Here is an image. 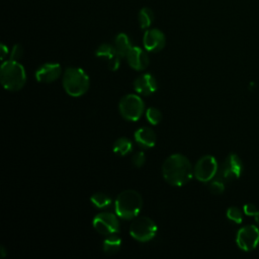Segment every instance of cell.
<instances>
[{"mask_svg":"<svg viewBox=\"0 0 259 259\" xmlns=\"http://www.w3.org/2000/svg\"><path fill=\"white\" fill-rule=\"evenodd\" d=\"M164 179L173 186L186 184L193 175V169L189 160L181 155L174 154L168 157L162 165Z\"/></svg>","mask_w":259,"mask_h":259,"instance_id":"cell-1","label":"cell"},{"mask_svg":"<svg viewBox=\"0 0 259 259\" xmlns=\"http://www.w3.org/2000/svg\"><path fill=\"white\" fill-rule=\"evenodd\" d=\"M0 80L6 90L18 91L26 82V73L18 61L9 60L1 65Z\"/></svg>","mask_w":259,"mask_h":259,"instance_id":"cell-2","label":"cell"},{"mask_svg":"<svg viewBox=\"0 0 259 259\" xmlns=\"http://www.w3.org/2000/svg\"><path fill=\"white\" fill-rule=\"evenodd\" d=\"M142 206L143 199L141 195L132 189L119 193L114 202L115 213L123 220H133L137 218Z\"/></svg>","mask_w":259,"mask_h":259,"instance_id":"cell-3","label":"cell"},{"mask_svg":"<svg viewBox=\"0 0 259 259\" xmlns=\"http://www.w3.org/2000/svg\"><path fill=\"white\" fill-rule=\"evenodd\" d=\"M62 83L65 91L73 97H79L85 94L90 84L89 77L85 71L74 67L66 69Z\"/></svg>","mask_w":259,"mask_h":259,"instance_id":"cell-4","label":"cell"},{"mask_svg":"<svg viewBox=\"0 0 259 259\" xmlns=\"http://www.w3.org/2000/svg\"><path fill=\"white\" fill-rule=\"evenodd\" d=\"M120 115L130 121L140 119L145 110L143 99L137 94H127L123 96L118 104Z\"/></svg>","mask_w":259,"mask_h":259,"instance_id":"cell-5","label":"cell"},{"mask_svg":"<svg viewBox=\"0 0 259 259\" xmlns=\"http://www.w3.org/2000/svg\"><path fill=\"white\" fill-rule=\"evenodd\" d=\"M157 233L156 223L147 217H140L133 221L130 227L131 236L140 242L151 241Z\"/></svg>","mask_w":259,"mask_h":259,"instance_id":"cell-6","label":"cell"},{"mask_svg":"<svg viewBox=\"0 0 259 259\" xmlns=\"http://www.w3.org/2000/svg\"><path fill=\"white\" fill-rule=\"evenodd\" d=\"M218 171L219 168L215 158L210 155H206L196 162L193 169V174L197 180L207 182L217 175Z\"/></svg>","mask_w":259,"mask_h":259,"instance_id":"cell-7","label":"cell"},{"mask_svg":"<svg viewBox=\"0 0 259 259\" xmlns=\"http://www.w3.org/2000/svg\"><path fill=\"white\" fill-rule=\"evenodd\" d=\"M94 229L101 235H114L119 232V222L111 212H100L93 219Z\"/></svg>","mask_w":259,"mask_h":259,"instance_id":"cell-8","label":"cell"},{"mask_svg":"<svg viewBox=\"0 0 259 259\" xmlns=\"http://www.w3.org/2000/svg\"><path fill=\"white\" fill-rule=\"evenodd\" d=\"M238 247L246 252L254 250L259 244V230L255 226H245L241 228L236 237Z\"/></svg>","mask_w":259,"mask_h":259,"instance_id":"cell-9","label":"cell"},{"mask_svg":"<svg viewBox=\"0 0 259 259\" xmlns=\"http://www.w3.org/2000/svg\"><path fill=\"white\" fill-rule=\"evenodd\" d=\"M242 171L243 164L241 159L236 154H230L219 171V179L223 182H230L233 179L239 178Z\"/></svg>","mask_w":259,"mask_h":259,"instance_id":"cell-10","label":"cell"},{"mask_svg":"<svg viewBox=\"0 0 259 259\" xmlns=\"http://www.w3.org/2000/svg\"><path fill=\"white\" fill-rule=\"evenodd\" d=\"M143 44L146 51L151 53H157L165 47L166 38L161 30L157 28H152L145 32L143 37Z\"/></svg>","mask_w":259,"mask_h":259,"instance_id":"cell-11","label":"cell"},{"mask_svg":"<svg viewBox=\"0 0 259 259\" xmlns=\"http://www.w3.org/2000/svg\"><path fill=\"white\" fill-rule=\"evenodd\" d=\"M95 55L96 57L107 61V66L109 70L116 71L119 68L121 57L118 55L114 46H111L109 44H102L97 48Z\"/></svg>","mask_w":259,"mask_h":259,"instance_id":"cell-12","label":"cell"},{"mask_svg":"<svg viewBox=\"0 0 259 259\" xmlns=\"http://www.w3.org/2000/svg\"><path fill=\"white\" fill-rule=\"evenodd\" d=\"M62 74V68L57 63H47L40 66L35 72V78L38 82L51 83L58 79Z\"/></svg>","mask_w":259,"mask_h":259,"instance_id":"cell-13","label":"cell"},{"mask_svg":"<svg viewBox=\"0 0 259 259\" xmlns=\"http://www.w3.org/2000/svg\"><path fill=\"white\" fill-rule=\"evenodd\" d=\"M135 90L144 96L151 95L156 92L158 85L155 77L151 74H143L139 76L134 82Z\"/></svg>","mask_w":259,"mask_h":259,"instance_id":"cell-14","label":"cell"},{"mask_svg":"<svg viewBox=\"0 0 259 259\" xmlns=\"http://www.w3.org/2000/svg\"><path fill=\"white\" fill-rule=\"evenodd\" d=\"M126 60L128 65L137 71L145 70L150 63L147 53L138 47L132 48V50L128 52L126 56Z\"/></svg>","mask_w":259,"mask_h":259,"instance_id":"cell-15","label":"cell"},{"mask_svg":"<svg viewBox=\"0 0 259 259\" xmlns=\"http://www.w3.org/2000/svg\"><path fill=\"white\" fill-rule=\"evenodd\" d=\"M156 134L150 127H141L135 133V141L142 148H153L156 145Z\"/></svg>","mask_w":259,"mask_h":259,"instance_id":"cell-16","label":"cell"},{"mask_svg":"<svg viewBox=\"0 0 259 259\" xmlns=\"http://www.w3.org/2000/svg\"><path fill=\"white\" fill-rule=\"evenodd\" d=\"M114 47L121 58H126L128 52L133 48L131 40L125 33H118L116 35L114 40Z\"/></svg>","mask_w":259,"mask_h":259,"instance_id":"cell-17","label":"cell"},{"mask_svg":"<svg viewBox=\"0 0 259 259\" xmlns=\"http://www.w3.org/2000/svg\"><path fill=\"white\" fill-rule=\"evenodd\" d=\"M120 247H121V239L118 236H116V234L107 236L102 244V249L104 253L108 255H113L117 253L120 250Z\"/></svg>","mask_w":259,"mask_h":259,"instance_id":"cell-18","label":"cell"},{"mask_svg":"<svg viewBox=\"0 0 259 259\" xmlns=\"http://www.w3.org/2000/svg\"><path fill=\"white\" fill-rule=\"evenodd\" d=\"M112 149H113L114 153H116L120 156H125L132 152L133 144L126 138H119L114 142Z\"/></svg>","mask_w":259,"mask_h":259,"instance_id":"cell-19","label":"cell"},{"mask_svg":"<svg viewBox=\"0 0 259 259\" xmlns=\"http://www.w3.org/2000/svg\"><path fill=\"white\" fill-rule=\"evenodd\" d=\"M153 20H154V13L150 8L144 7L140 10V12H139V23H140L141 28H143V29L148 28L149 26H151Z\"/></svg>","mask_w":259,"mask_h":259,"instance_id":"cell-20","label":"cell"},{"mask_svg":"<svg viewBox=\"0 0 259 259\" xmlns=\"http://www.w3.org/2000/svg\"><path fill=\"white\" fill-rule=\"evenodd\" d=\"M91 202L97 207V208H104L107 207L111 204V198L109 195L103 193V192H97L94 193L91 198H90Z\"/></svg>","mask_w":259,"mask_h":259,"instance_id":"cell-21","label":"cell"},{"mask_svg":"<svg viewBox=\"0 0 259 259\" xmlns=\"http://www.w3.org/2000/svg\"><path fill=\"white\" fill-rule=\"evenodd\" d=\"M146 117L151 124L156 125L162 120V113L156 107H149L146 111Z\"/></svg>","mask_w":259,"mask_h":259,"instance_id":"cell-22","label":"cell"},{"mask_svg":"<svg viewBox=\"0 0 259 259\" xmlns=\"http://www.w3.org/2000/svg\"><path fill=\"white\" fill-rule=\"evenodd\" d=\"M227 218L230 221H232V222H234L236 224H240L243 221L242 211L238 207H236V206H231V207L228 208V210H227Z\"/></svg>","mask_w":259,"mask_h":259,"instance_id":"cell-23","label":"cell"},{"mask_svg":"<svg viewBox=\"0 0 259 259\" xmlns=\"http://www.w3.org/2000/svg\"><path fill=\"white\" fill-rule=\"evenodd\" d=\"M225 182H223L222 180L218 179V180H214L212 181L210 184H209V190L213 193V194H221L224 192L225 190Z\"/></svg>","mask_w":259,"mask_h":259,"instance_id":"cell-24","label":"cell"},{"mask_svg":"<svg viewBox=\"0 0 259 259\" xmlns=\"http://www.w3.org/2000/svg\"><path fill=\"white\" fill-rule=\"evenodd\" d=\"M146 161V156L144 152H137L132 157V163L135 167H142Z\"/></svg>","mask_w":259,"mask_h":259,"instance_id":"cell-25","label":"cell"},{"mask_svg":"<svg viewBox=\"0 0 259 259\" xmlns=\"http://www.w3.org/2000/svg\"><path fill=\"white\" fill-rule=\"evenodd\" d=\"M23 56V48L21 45H15L10 53V60L18 61Z\"/></svg>","mask_w":259,"mask_h":259,"instance_id":"cell-26","label":"cell"},{"mask_svg":"<svg viewBox=\"0 0 259 259\" xmlns=\"http://www.w3.org/2000/svg\"><path fill=\"white\" fill-rule=\"evenodd\" d=\"M257 208L254 204L252 203H247L244 205V212L247 214V215H255L256 212H257Z\"/></svg>","mask_w":259,"mask_h":259,"instance_id":"cell-27","label":"cell"},{"mask_svg":"<svg viewBox=\"0 0 259 259\" xmlns=\"http://www.w3.org/2000/svg\"><path fill=\"white\" fill-rule=\"evenodd\" d=\"M0 50H1V60H3L5 57H6V55L8 54V49L2 44L1 46H0Z\"/></svg>","mask_w":259,"mask_h":259,"instance_id":"cell-28","label":"cell"},{"mask_svg":"<svg viewBox=\"0 0 259 259\" xmlns=\"http://www.w3.org/2000/svg\"><path fill=\"white\" fill-rule=\"evenodd\" d=\"M255 217V221H256V223H257V225L259 226V210L256 212V214L254 215Z\"/></svg>","mask_w":259,"mask_h":259,"instance_id":"cell-29","label":"cell"},{"mask_svg":"<svg viewBox=\"0 0 259 259\" xmlns=\"http://www.w3.org/2000/svg\"><path fill=\"white\" fill-rule=\"evenodd\" d=\"M0 252H1V256H2V257H5V256H6V253H5V249H4V247H1V248H0Z\"/></svg>","mask_w":259,"mask_h":259,"instance_id":"cell-30","label":"cell"}]
</instances>
